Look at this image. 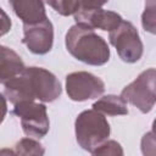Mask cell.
Masks as SVG:
<instances>
[{"mask_svg": "<svg viewBox=\"0 0 156 156\" xmlns=\"http://www.w3.org/2000/svg\"><path fill=\"white\" fill-rule=\"evenodd\" d=\"M12 113L21 119V126L26 135L40 139L46 135L50 122L44 104L26 101L15 105Z\"/></svg>", "mask_w": 156, "mask_h": 156, "instance_id": "5b68a950", "label": "cell"}, {"mask_svg": "<svg viewBox=\"0 0 156 156\" xmlns=\"http://www.w3.org/2000/svg\"><path fill=\"white\" fill-rule=\"evenodd\" d=\"M110 43L116 48L119 58L127 63H134L143 56L144 45L136 28L128 21H122L108 32Z\"/></svg>", "mask_w": 156, "mask_h": 156, "instance_id": "277c9868", "label": "cell"}, {"mask_svg": "<svg viewBox=\"0 0 156 156\" xmlns=\"http://www.w3.org/2000/svg\"><path fill=\"white\" fill-rule=\"evenodd\" d=\"M108 0H79V7L77 11H89L95 10L105 5ZM76 11V12H77Z\"/></svg>", "mask_w": 156, "mask_h": 156, "instance_id": "d6986e66", "label": "cell"}, {"mask_svg": "<svg viewBox=\"0 0 156 156\" xmlns=\"http://www.w3.org/2000/svg\"><path fill=\"white\" fill-rule=\"evenodd\" d=\"M151 130L156 134V118H155V119H154V122H152V129H151Z\"/></svg>", "mask_w": 156, "mask_h": 156, "instance_id": "ffe728a7", "label": "cell"}, {"mask_svg": "<svg viewBox=\"0 0 156 156\" xmlns=\"http://www.w3.org/2000/svg\"><path fill=\"white\" fill-rule=\"evenodd\" d=\"M66 91L73 101L99 98L105 91V83L89 72H73L66 76Z\"/></svg>", "mask_w": 156, "mask_h": 156, "instance_id": "8992f818", "label": "cell"}, {"mask_svg": "<svg viewBox=\"0 0 156 156\" xmlns=\"http://www.w3.org/2000/svg\"><path fill=\"white\" fill-rule=\"evenodd\" d=\"M91 154L93 155H123V150L117 141L105 140Z\"/></svg>", "mask_w": 156, "mask_h": 156, "instance_id": "e0dca14e", "label": "cell"}, {"mask_svg": "<svg viewBox=\"0 0 156 156\" xmlns=\"http://www.w3.org/2000/svg\"><path fill=\"white\" fill-rule=\"evenodd\" d=\"M121 96L140 112H150L156 104V68L143 71L130 84L124 87Z\"/></svg>", "mask_w": 156, "mask_h": 156, "instance_id": "3957f363", "label": "cell"}, {"mask_svg": "<svg viewBox=\"0 0 156 156\" xmlns=\"http://www.w3.org/2000/svg\"><path fill=\"white\" fill-rule=\"evenodd\" d=\"M56 12L62 16L74 15L79 7V0H45Z\"/></svg>", "mask_w": 156, "mask_h": 156, "instance_id": "2e32d148", "label": "cell"}, {"mask_svg": "<svg viewBox=\"0 0 156 156\" xmlns=\"http://www.w3.org/2000/svg\"><path fill=\"white\" fill-rule=\"evenodd\" d=\"M9 4L23 24H32L48 18L43 0H9Z\"/></svg>", "mask_w": 156, "mask_h": 156, "instance_id": "8fae6325", "label": "cell"}, {"mask_svg": "<svg viewBox=\"0 0 156 156\" xmlns=\"http://www.w3.org/2000/svg\"><path fill=\"white\" fill-rule=\"evenodd\" d=\"M65 43L67 51L87 65L102 66L110 60L107 43L91 28L76 23L66 33Z\"/></svg>", "mask_w": 156, "mask_h": 156, "instance_id": "6da1fadb", "label": "cell"}, {"mask_svg": "<svg viewBox=\"0 0 156 156\" xmlns=\"http://www.w3.org/2000/svg\"><path fill=\"white\" fill-rule=\"evenodd\" d=\"M1 58H0V80L1 83L23 73L27 68L21 57L10 48L1 45Z\"/></svg>", "mask_w": 156, "mask_h": 156, "instance_id": "7c38bea8", "label": "cell"}, {"mask_svg": "<svg viewBox=\"0 0 156 156\" xmlns=\"http://www.w3.org/2000/svg\"><path fill=\"white\" fill-rule=\"evenodd\" d=\"M141 152L145 156H156V134L152 130L141 138Z\"/></svg>", "mask_w": 156, "mask_h": 156, "instance_id": "ac0fdd59", "label": "cell"}, {"mask_svg": "<svg viewBox=\"0 0 156 156\" xmlns=\"http://www.w3.org/2000/svg\"><path fill=\"white\" fill-rule=\"evenodd\" d=\"M74 129L78 145L90 154L108 138L111 132L106 117L95 108L80 112L76 118Z\"/></svg>", "mask_w": 156, "mask_h": 156, "instance_id": "7a4b0ae2", "label": "cell"}, {"mask_svg": "<svg viewBox=\"0 0 156 156\" xmlns=\"http://www.w3.org/2000/svg\"><path fill=\"white\" fill-rule=\"evenodd\" d=\"M73 16L77 24H80L83 27L91 28V29L98 28V29L108 30V32L115 29L123 21L121 15H118L117 12L104 10L101 7L95 10H89V11H77Z\"/></svg>", "mask_w": 156, "mask_h": 156, "instance_id": "9c48e42d", "label": "cell"}, {"mask_svg": "<svg viewBox=\"0 0 156 156\" xmlns=\"http://www.w3.org/2000/svg\"><path fill=\"white\" fill-rule=\"evenodd\" d=\"M22 43L27 49L35 55L48 54L54 44V27L49 18L44 21L23 24V39Z\"/></svg>", "mask_w": 156, "mask_h": 156, "instance_id": "ba28073f", "label": "cell"}, {"mask_svg": "<svg viewBox=\"0 0 156 156\" xmlns=\"http://www.w3.org/2000/svg\"><path fill=\"white\" fill-rule=\"evenodd\" d=\"M141 26L146 32L156 34V0H145L141 13Z\"/></svg>", "mask_w": 156, "mask_h": 156, "instance_id": "5bb4252c", "label": "cell"}, {"mask_svg": "<svg viewBox=\"0 0 156 156\" xmlns=\"http://www.w3.org/2000/svg\"><path fill=\"white\" fill-rule=\"evenodd\" d=\"M2 85L4 95H6V98L13 106L21 102L35 100V95L30 87V82L24 73H21L20 76H16L11 79L2 82Z\"/></svg>", "mask_w": 156, "mask_h": 156, "instance_id": "30bf717a", "label": "cell"}, {"mask_svg": "<svg viewBox=\"0 0 156 156\" xmlns=\"http://www.w3.org/2000/svg\"><path fill=\"white\" fill-rule=\"evenodd\" d=\"M93 108L100 111L101 113L108 116L128 115L127 101L122 96L117 95H105L93 104Z\"/></svg>", "mask_w": 156, "mask_h": 156, "instance_id": "4fadbf2b", "label": "cell"}, {"mask_svg": "<svg viewBox=\"0 0 156 156\" xmlns=\"http://www.w3.org/2000/svg\"><path fill=\"white\" fill-rule=\"evenodd\" d=\"M15 152L18 155H44L41 144L32 138H23L15 145Z\"/></svg>", "mask_w": 156, "mask_h": 156, "instance_id": "9a60e30c", "label": "cell"}, {"mask_svg": "<svg viewBox=\"0 0 156 156\" xmlns=\"http://www.w3.org/2000/svg\"><path fill=\"white\" fill-rule=\"evenodd\" d=\"M23 73L30 82L35 99L43 102H51L61 95V83L50 71L41 67H27Z\"/></svg>", "mask_w": 156, "mask_h": 156, "instance_id": "52a82bcc", "label": "cell"}]
</instances>
